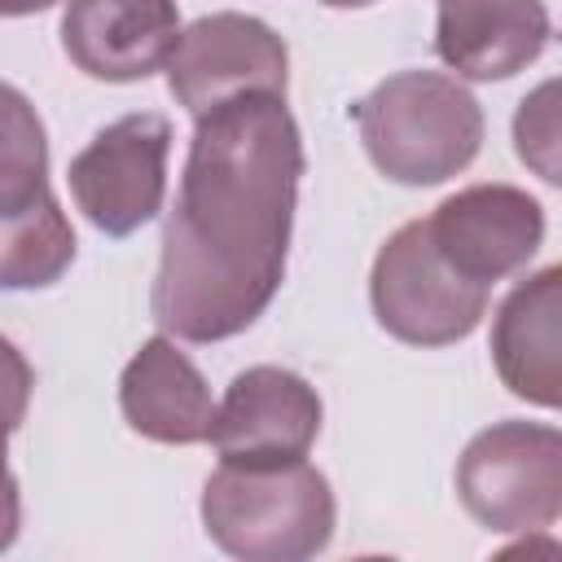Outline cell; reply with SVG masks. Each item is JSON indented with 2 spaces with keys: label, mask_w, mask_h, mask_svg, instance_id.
<instances>
[{
  "label": "cell",
  "mask_w": 562,
  "mask_h": 562,
  "mask_svg": "<svg viewBox=\"0 0 562 562\" xmlns=\"http://www.w3.org/2000/svg\"><path fill=\"white\" fill-rule=\"evenodd\" d=\"M303 167L285 97L250 92L198 119L149 290L158 329L220 342L268 312L285 281Z\"/></svg>",
  "instance_id": "obj_1"
},
{
  "label": "cell",
  "mask_w": 562,
  "mask_h": 562,
  "mask_svg": "<svg viewBox=\"0 0 562 562\" xmlns=\"http://www.w3.org/2000/svg\"><path fill=\"white\" fill-rule=\"evenodd\" d=\"M369 162L395 184H443L483 149V105L439 70H400L351 105Z\"/></svg>",
  "instance_id": "obj_2"
},
{
  "label": "cell",
  "mask_w": 562,
  "mask_h": 562,
  "mask_svg": "<svg viewBox=\"0 0 562 562\" xmlns=\"http://www.w3.org/2000/svg\"><path fill=\"white\" fill-rule=\"evenodd\" d=\"M206 536L246 562H303L334 536L329 479L299 461L220 465L202 487Z\"/></svg>",
  "instance_id": "obj_3"
},
{
  "label": "cell",
  "mask_w": 562,
  "mask_h": 562,
  "mask_svg": "<svg viewBox=\"0 0 562 562\" xmlns=\"http://www.w3.org/2000/svg\"><path fill=\"white\" fill-rule=\"evenodd\" d=\"M75 263V228L48 189V136L13 83H0V290H44Z\"/></svg>",
  "instance_id": "obj_4"
},
{
  "label": "cell",
  "mask_w": 562,
  "mask_h": 562,
  "mask_svg": "<svg viewBox=\"0 0 562 562\" xmlns=\"http://www.w3.org/2000/svg\"><path fill=\"white\" fill-rule=\"evenodd\" d=\"M378 325L408 347H448L479 329L487 285L465 281L435 246L426 220H408L386 237L369 272Z\"/></svg>",
  "instance_id": "obj_5"
},
{
  "label": "cell",
  "mask_w": 562,
  "mask_h": 562,
  "mask_svg": "<svg viewBox=\"0 0 562 562\" xmlns=\"http://www.w3.org/2000/svg\"><path fill=\"white\" fill-rule=\"evenodd\" d=\"M457 496L487 531H544L562 509V435L540 422H496L457 461Z\"/></svg>",
  "instance_id": "obj_6"
},
{
  "label": "cell",
  "mask_w": 562,
  "mask_h": 562,
  "mask_svg": "<svg viewBox=\"0 0 562 562\" xmlns=\"http://www.w3.org/2000/svg\"><path fill=\"white\" fill-rule=\"evenodd\" d=\"M171 123L154 110L123 114L70 158V198L105 237H132L162 211Z\"/></svg>",
  "instance_id": "obj_7"
},
{
  "label": "cell",
  "mask_w": 562,
  "mask_h": 562,
  "mask_svg": "<svg viewBox=\"0 0 562 562\" xmlns=\"http://www.w3.org/2000/svg\"><path fill=\"white\" fill-rule=\"evenodd\" d=\"M285 40L250 13H206L189 22L167 57V88L193 119L250 92L285 97Z\"/></svg>",
  "instance_id": "obj_8"
},
{
  "label": "cell",
  "mask_w": 562,
  "mask_h": 562,
  "mask_svg": "<svg viewBox=\"0 0 562 562\" xmlns=\"http://www.w3.org/2000/svg\"><path fill=\"white\" fill-rule=\"evenodd\" d=\"M316 435H321L316 386L294 369L255 364L228 382L206 439L228 465H281L307 457Z\"/></svg>",
  "instance_id": "obj_9"
},
{
  "label": "cell",
  "mask_w": 562,
  "mask_h": 562,
  "mask_svg": "<svg viewBox=\"0 0 562 562\" xmlns=\"http://www.w3.org/2000/svg\"><path fill=\"white\" fill-rule=\"evenodd\" d=\"M439 255L474 285H496L531 263L544 241V211L527 189L470 184L426 215Z\"/></svg>",
  "instance_id": "obj_10"
},
{
  "label": "cell",
  "mask_w": 562,
  "mask_h": 562,
  "mask_svg": "<svg viewBox=\"0 0 562 562\" xmlns=\"http://www.w3.org/2000/svg\"><path fill=\"white\" fill-rule=\"evenodd\" d=\"M180 35L176 0H66L61 48L105 83H136L167 66Z\"/></svg>",
  "instance_id": "obj_11"
},
{
  "label": "cell",
  "mask_w": 562,
  "mask_h": 562,
  "mask_svg": "<svg viewBox=\"0 0 562 562\" xmlns=\"http://www.w3.org/2000/svg\"><path fill=\"white\" fill-rule=\"evenodd\" d=\"M549 44L544 0H443L435 22V53L461 79H509L527 70Z\"/></svg>",
  "instance_id": "obj_12"
},
{
  "label": "cell",
  "mask_w": 562,
  "mask_h": 562,
  "mask_svg": "<svg viewBox=\"0 0 562 562\" xmlns=\"http://www.w3.org/2000/svg\"><path fill=\"white\" fill-rule=\"evenodd\" d=\"M558 312H562V268L549 263L536 277L518 281L492 321V364L501 382L540 408H558L562 369H558Z\"/></svg>",
  "instance_id": "obj_13"
},
{
  "label": "cell",
  "mask_w": 562,
  "mask_h": 562,
  "mask_svg": "<svg viewBox=\"0 0 562 562\" xmlns=\"http://www.w3.org/2000/svg\"><path fill=\"white\" fill-rule=\"evenodd\" d=\"M119 408L127 426L154 443H206L215 404L198 364L171 342L149 338L119 378Z\"/></svg>",
  "instance_id": "obj_14"
},
{
  "label": "cell",
  "mask_w": 562,
  "mask_h": 562,
  "mask_svg": "<svg viewBox=\"0 0 562 562\" xmlns=\"http://www.w3.org/2000/svg\"><path fill=\"white\" fill-rule=\"evenodd\" d=\"M553 83H540L527 101H522V110H518V119H514V140H518V158L522 162H531L549 184L558 180V167H553V140H558V119H553Z\"/></svg>",
  "instance_id": "obj_15"
},
{
  "label": "cell",
  "mask_w": 562,
  "mask_h": 562,
  "mask_svg": "<svg viewBox=\"0 0 562 562\" xmlns=\"http://www.w3.org/2000/svg\"><path fill=\"white\" fill-rule=\"evenodd\" d=\"M31 386H35V373H31L26 356L0 334V422L9 430L22 426L26 404H31Z\"/></svg>",
  "instance_id": "obj_16"
},
{
  "label": "cell",
  "mask_w": 562,
  "mask_h": 562,
  "mask_svg": "<svg viewBox=\"0 0 562 562\" xmlns=\"http://www.w3.org/2000/svg\"><path fill=\"white\" fill-rule=\"evenodd\" d=\"M4 457H9V426L0 422V553L18 540V527H22V496H18V479Z\"/></svg>",
  "instance_id": "obj_17"
},
{
  "label": "cell",
  "mask_w": 562,
  "mask_h": 562,
  "mask_svg": "<svg viewBox=\"0 0 562 562\" xmlns=\"http://www.w3.org/2000/svg\"><path fill=\"white\" fill-rule=\"evenodd\" d=\"M57 0H0V18H26V13H44Z\"/></svg>",
  "instance_id": "obj_18"
},
{
  "label": "cell",
  "mask_w": 562,
  "mask_h": 562,
  "mask_svg": "<svg viewBox=\"0 0 562 562\" xmlns=\"http://www.w3.org/2000/svg\"><path fill=\"white\" fill-rule=\"evenodd\" d=\"M321 4H329V9H364L373 0H321Z\"/></svg>",
  "instance_id": "obj_19"
}]
</instances>
